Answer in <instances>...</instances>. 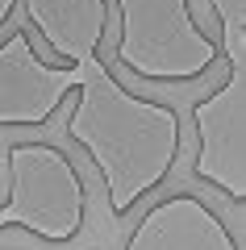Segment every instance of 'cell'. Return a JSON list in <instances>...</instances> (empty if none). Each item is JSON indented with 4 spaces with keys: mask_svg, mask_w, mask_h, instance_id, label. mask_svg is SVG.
<instances>
[{
    "mask_svg": "<svg viewBox=\"0 0 246 250\" xmlns=\"http://www.w3.org/2000/svg\"><path fill=\"white\" fill-rule=\"evenodd\" d=\"M63 129L100 171L113 217H130L134 205L171 175L184 146L176 104L130 92L100 50L88 59Z\"/></svg>",
    "mask_w": 246,
    "mask_h": 250,
    "instance_id": "obj_1",
    "label": "cell"
},
{
    "mask_svg": "<svg viewBox=\"0 0 246 250\" xmlns=\"http://www.w3.org/2000/svg\"><path fill=\"white\" fill-rule=\"evenodd\" d=\"M88 192L79 167L50 142H13L4 150L0 229H25L50 246H67L84 233Z\"/></svg>",
    "mask_w": 246,
    "mask_h": 250,
    "instance_id": "obj_2",
    "label": "cell"
},
{
    "mask_svg": "<svg viewBox=\"0 0 246 250\" xmlns=\"http://www.w3.org/2000/svg\"><path fill=\"white\" fill-rule=\"evenodd\" d=\"M113 62L150 83H188L201 80L217 62V38L204 34L192 0H117Z\"/></svg>",
    "mask_w": 246,
    "mask_h": 250,
    "instance_id": "obj_3",
    "label": "cell"
},
{
    "mask_svg": "<svg viewBox=\"0 0 246 250\" xmlns=\"http://www.w3.org/2000/svg\"><path fill=\"white\" fill-rule=\"evenodd\" d=\"M92 54L75 62H46L29 29H9L0 42V129H42L79 88Z\"/></svg>",
    "mask_w": 246,
    "mask_h": 250,
    "instance_id": "obj_4",
    "label": "cell"
},
{
    "mask_svg": "<svg viewBox=\"0 0 246 250\" xmlns=\"http://www.w3.org/2000/svg\"><path fill=\"white\" fill-rule=\"evenodd\" d=\"M225 67V83L192 104V171L196 179L217 188L229 205L246 208V67H234V62Z\"/></svg>",
    "mask_w": 246,
    "mask_h": 250,
    "instance_id": "obj_5",
    "label": "cell"
},
{
    "mask_svg": "<svg viewBox=\"0 0 246 250\" xmlns=\"http://www.w3.org/2000/svg\"><path fill=\"white\" fill-rule=\"evenodd\" d=\"M121 250H238V238L209 200L196 192H176L142 213Z\"/></svg>",
    "mask_w": 246,
    "mask_h": 250,
    "instance_id": "obj_6",
    "label": "cell"
},
{
    "mask_svg": "<svg viewBox=\"0 0 246 250\" xmlns=\"http://www.w3.org/2000/svg\"><path fill=\"white\" fill-rule=\"evenodd\" d=\"M25 17L54 59L75 62L100 50L109 34V0H25Z\"/></svg>",
    "mask_w": 246,
    "mask_h": 250,
    "instance_id": "obj_7",
    "label": "cell"
},
{
    "mask_svg": "<svg viewBox=\"0 0 246 250\" xmlns=\"http://www.w3.org/2000/svg\"><path fill=\"white\" fill-rule=\"evenodd\" d=\"M209 13L221 25L217 50H225V62L246 67V0H209Z\"/></svg>",
    "mask_w": 246,
    "mask_h": 250,
    "instance_id": "obj_8",
    "label": "cell"
},
{
    "mask_svg": "<svg viewBox=\"0 0 246 250\" xmlns=\"http://www.w3.org/2000/svg\"><path fill=\"white\" fill-rule=\"evenodd\" d=\"M13 9H17V0H0V29L9 25V17H13Z\"/></svg>",
    "mask_w": 246,
    "mask_h": 250,
    "instance_id": "obj_9",
    "label": "cell"
},
{
    "mask_svg": "<svg viewBox=\"0 0 246 250\" xmlns=\"http://www.w3.org/2000/svg\"><path fill=\"white\" fill-rule=\"evenodd\" d=\"M0 250H4V246H0Z\"/></svg>",
    "mask_w": 246,
    "mask_h": 250,
    "instance_id": "obj_10",
    "label": "cell"
}]
</instances>
